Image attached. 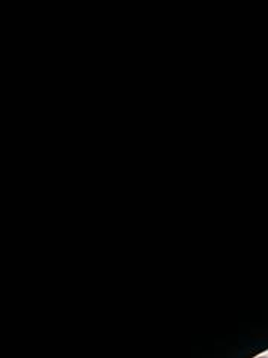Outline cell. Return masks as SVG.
Segmentation results:
<instances>
[{"instance_id":"6da1fadb","label":"cell","mask_w":268,"mask_h":358,"mask_svg":"<svg viewBox=\"0 0 268 358\" xmlns=\"http://www.w3.org/2000/svg\"><path fill=\"white\" fill-rule=\"evenodd\" d=\"M258 358H268V357H258Z\"/></svg>"}]
</instances>
